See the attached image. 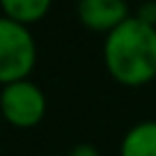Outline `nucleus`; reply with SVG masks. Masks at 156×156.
<instances>
[{
	"instance_id": "1",
	"label": "nucleus",
	"mask_w": 156,
	"mask_h": 156,
	"mask_svg": "<svg viewBox=\"0 0 156 156\" xmlns=\"http://www.w3.org/2000/svg\"><path fill=\"white\" fill-rule=\"evenodd\" d=\"M103 64L115 83L142 87L156 78V28L136 14L106 34Z\"/></svg>"
},
{
	"instance_id": "2",
	"label": "nucleus",
	"mask_w": 156,
	"mask_h": 156,
	"mask_svg": "<svg viewBox=\"0 0 156 156\" xmlns=\"http://www.w3.org/2000/svg\"><path fill=\"white\" fill-rule=\"evenodd\" d=\"M37 64V41L28 25L0 19V83H16L30 78Z\"/></svg>"
},
{
	"instance_id": "3",
	"label": "nucleus",
	"mask_w": 156,
	"mask_h": 156,
	"mask_svg": "<svg viewBox=\"0 0 156 156\" xmlns=\"http://www.w3.org/2000/svg\"><path fill=\"white\" fill-rule=\"evenodd\" d=\"M0 108L5 119L14 129H34L46 117L48 101H46L44 90L30 78H25V80L2 85Z\"/></svg>"
},
{
	"instance_id": "4",
	"label": "nucleus",
	"mask_w": 156,
	"mask_h": 156,
	"mask_svg": "<svg viewBox=\"0 0 156 156\" xmlns=\"http://www.w3.org/2000/svg\"><path fill=\"white\" fill-rule=\"evenodd\" d=\"M78 19L87 30L94 32H112L117 25L129 19L126 0H78Z\"/></svg>"
},
{
	"instance_id": "5",
	"label": "nucleus",
	"mask_w": 156,
	"mask_h": 156,
	"mask_svg": "<svg viewBox=\"0 0 156 156\" xmlns=\"http://www.w3.org/2000/svg\"><path fill=\"white\" fill-rule=\"evenodd\" d=\"M119 156H156V119H142L124 133Z\"/></svg>"
},
{
	"instance_id": "6",
	"label": "nucleus",
	"mask_w": 156,
	"mask_h": 156,
	"mask_svg": "<svg viewBox=\"0 0 156 156\" xmlns=\"http://www.w3.org/2000/svg\"><path fill=\"white\" fill-rule=\"evenodd\" d=\"M0 5H2V14L7 19L30 25L48 14L53 0H0Z\"/></svg>"
},
{
	"instance_id": "7",
	"label": "nucleus",
	"mask_w": 156,
	"mask_h": 156,
	"mask_svg": "<svg viewBox=\"0 0 156 156\" xmlns=\"http://www.w3.org/2000/svg\"><path fill=\"white\" fill-rule=\"evenodd\" d=\"M136 16H138L140 21H145V23H149V25H154V28H156V2H154V0L142 2V5L138 7Z\"/></svg>"
},
{
	"instance_id": "8",
	"label": "nucleus",
	"mask_w": 156,
	"mask_h": 156,
	"mask_svg": "<svg viewBox=\"0 0 156 156\" xmlns=\"http://www.w3.org/2000/svg\"><path fill=\"white\" fill-rule=\"evenodd\" d=\"M67 156H101V154H99V149L94 145H90V142H78Z\"/></svg>"
},
{
	"instance_id": "9",
	"label": "nucleus",
	"mask_w": 156,
	"mask_h": 156,
	"mask_svg": "<svg viewBox=\"0 0 156 156\" xmlns=\"http://www.w3.org/2000/svg\"><path fill=\"white\" fill-rule=\"evenodd\" d=\"M51 156H58V154H51Z\"/></svg>"
}]
</instances>
